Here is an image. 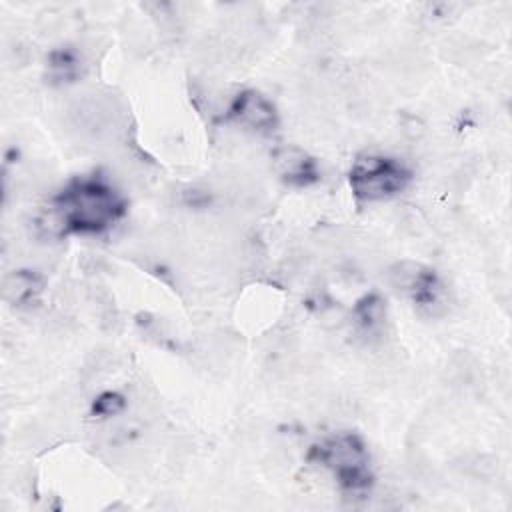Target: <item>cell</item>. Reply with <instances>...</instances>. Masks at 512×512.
Listing matches in <instances>:
<instances>
[{
	"label": "cell",
	"instance_id": "obj_1",
	"mask_svg": "<svg viewBox=\"0 0 512 512\" xmlns=\"http://www.w3.org/2000/svg\"><path fill=\"white\" fill-rule=\"evenodd\" d=\"M122 212L118 196L98 180H80L64 190L54 208L62 228L80 232H100Z\"/></svg>",
	"mask_w": 512,
	"mask_h": 512
},
{
	"label": "cell",
	"instance_id": "obj_8",
	"mask_svg": "<svg viewBox=\"0 0 512 512\" xmlns=\"http://www.w3.org/2000/svg\"><path fill=\"white\" fill-rule=\"evenodd\" d=\"M122 406H124L122 396H118V394H114V392H106V394H102V396L96 400L94 410L100 412V414H104V416H112V414H118V412L122 410Z\"/></svg>",
	"mask_w": 512,
	"mask_h": 512
},
{
	"label": "cell",
	"instance_id": "obj_6",
	"mask_svg": "<svg viewBox=\"0 0 512 512\" xmlns=\"http://www.w3.org/2000/svg\"><path fill=\"white\" fill-rule=\"evenodd\" d=\"M272 162H274L276 174L292 186H306V184L316 182V178H318L316 162L304 150H300L296 146L280 148L274 154Z\"/></svg>",
	"mask_w": 512,
	"mask_h": 512
},
{
	"label": "cell",
	"instance_id": "obj_3",
	"mask_svg": "<svg viewBox=\"0 0 512 512\" xmlns=\"http://www.w3.org/2000/svg\"><path fill=\"white\" fill-rule=\"evenodd\" d=\"M320 464L328 466L336 478L356 490L368 484V472H366V450L364 444L352 436V434H340L326 442H322L314 450Z\"/></svg>",
	"mask_w": 512,
	"mask_h": 512
},
{
	"label": "cell",
	"instance_id": "obj_5",
	"mask_svg": "<svg viewBox=\"0 0 512 512\" xmlns=\"http://www.w3.org/2000/svg\"><path fill=\"white\" fill-rule=\"evenodd\" d=\"M232 116L242 124L258 132L274 130L276 126V110L274 106L256 90H244L236 96L230 108Z\"/></svg>",
	"mask_w": 512,
	"mask_h": 512
},
{
	"label": "cell",
	"instance_id": "obj_2",
	"mask_svg": "<svg viewBox=\"0 0 512 512\" xmlns=\"http://www.w3.org/2000/svg\"><path fill=\"white\" fill-rule=\"evenodd\" d=\"M408 178L410 174L400 162L374 154L358 158L350 172L352 190L358 198L364 200L390 198L404 190Z\"/></svg>",
	"mask_w": 512,
	"mask_h": 512
},
{
	"label": "cell",
	"instance_id": "obj_4",
	"mask_svg": "<svg viewBox=\"0 0 512 512\" xmlns=\"http://www.w3.org/2000/svg\"><path fill=\"white\" fill-rule=\"evenodd\" d=\"M390 284L404 296L412 298L422 310L430 314L436 312L438 306L444 304L442 284L438 282L434 270L426 268L420 262L404 260L390 268Z\"/></svg>",
	"mask_w": 512,
	"mask_h": 512
},
{
	"label": "cell",
	"instance_id": "obj_7",
	"mask_svg": "<svg viewBox=\"0 0 512 512\" xmlns=\"http://www.w3.org/2000/svg\"><path fill=\"white\" fill-rule=\"evenodd\" d=\"M4 298L14 304H24L40 292V280L28 270H18L4 278Z\"/></svg>",
	"mask_w": 512,
	"mask_h": 512
}]
</instances>
